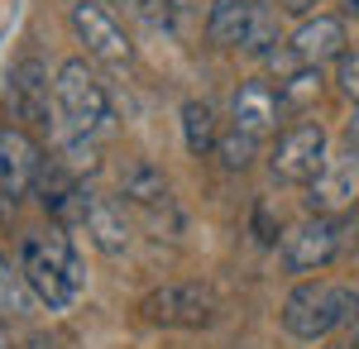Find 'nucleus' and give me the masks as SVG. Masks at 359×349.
Masks as SVG:
<instances>
[{
  "label": "nucleus",
  "instance_id": "nucleus-1",
  "mask_svg": "<svg viewBox=\"0 0 359 349\" xmlns=\"http://www.w3.org/2000/svg\"><path fill=\"white\" fill-rule=\"evenodd\" d=\"M20 273H25L29 292L39 296L48 311H67L86 287L82 259L67 240L62 225H48V230H34L20 240Z\"/></svg>",
  "mask_w": 359,
  "mask_h": 349
},
{
  "label": "nucleus",
  "instance_id": "nucleus-2",
  "mask_svg": "<svg viewBox=\"0 0 359 349\" xmlns=\"http://www.w3.org/2000/svg\"><path fill=\"white\" fill-rule=\"evenodd\" d=\"M359 311V292L345 287V282H326V278H311V282H297L287 301H283V330L297 335L306 345L326 340L331 330L350 325V316Z\"/></svg>",
  "mask_w": 359,
  "mask_h": 349
},
{
  "label": "nucleus",
  "instance_id": "nucleus-3",
  "mask_svg": "<svg viewBox=\"0 0 359 349\" xmlns=\"http://www.w3.org/2000/svg\"><path fill=\"white\" fill-rule=\"evenodd\" d=\"M53 81H57V115H62L72 130H82V135H91V139H101L111 130L115 110H111V96H106V81L96 77L82 57H67V62L57 67Z\"/></svg>",
  "mask_w": 359,
  "mask_h": 349
},
{
  "label": "nucleus",
  "instance_id": "nucleus-4",
  "mask_svg": "<svg viewBox=\"0 0 359 349\" xmlns=\"http://www.w3.org/2000/svg\"><path fill=\"white\" fill-rule=\"evenodd\" d=\"M144 321L163 325V330H206L216 321V292L201 287V282H163L139 301Z\"/></svg>",
  "mask_w": 359,
  "mask_h": 349
},
{
  "label": "nucleus",
  "instance_id": "nucleus-5",
  "mask_svg": "<svg viewBox=\"0 0 359 349\" xmlns=\"http://www.w3.org/2000/svg\"><path fill=\"white\" fill-rule=\"evenodd\" d=\"M10 115L25 120L34 130H53L57 120V81H48V67L39 57H20L10 67V86H5Z\"/></svg>",
  "mask_w": 359,
  "mask_h": 349
},
{
  "label": "nucleus",
  "instance_id": "nucleus-6",
  "mask_svg": "<svg viewBox=\"0 0 359 349\" xmlns=\"http://www.w3.org/2000/svg\"><path fill=\"white\" fill-rule=\"evenodd\" d=\"M43 167V149L20 125H0V215L25 201Z\"/></svg>",
  "mask_w": 359,
  "mask_h": 349
},
{
  "label": "nucleus",
  "instance_id": "nucleus-7",
  "mask_svg": "<svg viewBox=\"0 0 359 349\" xmlns=\"http://www.w3.org/2000/svg\"><path fill=\"white\" fill-rule=\"evenodd\" d=\"M67 20H72L77 43H86V53L96 57V62H106V67H125V62L135 57L125 25L115 20L106 5H96V0H77V5L67 10Z\"/></svg>",
  "mask_w": 359,
  "mask_h": 349
},
{
  "label": "nucleus",
  "instance_id": "nucleus-8",
  "mask_svg": "<svg viewBox=\"0 0 359 349\" xmlns=\"http://www.w3.org/2000/svg\"><path fill=\"white\" fill-rule=\"evenodd\" d=\"M278 182H292V187H306L321 167H326V130L321 125H292V130H283L273 144V158H269Z\"/></svg>",
  "mask_w": 359,
  "mask_h": 349
},
{
  "label": "nucleus",
  "instance_id": "nucleus-9",
  "mask_svg": "<svg viewBox=\"0 0 359 349\" xmlns=\"http://www.w3.org/2000/svg\"><path fill=\"white\" fill-rule=\"evenodd\" d=\"M359 206V153L345 149L306 182V215H345Z\"/></svg>",
  "mask_w": 359,
  "mask_h": 349
},
{
  "label": "nucleus",
  "instance_id": "nucleus-10",
  "mask_svg": "<svg viewBox=\"0 0 359 349\" xmlns=\"http://www.w3.org/2000/svg\"><path fill=\"white\" fill-rule=\"evenodd\" d=\"M335 259H340V244H335L331 215H306L302 225H292L283 235V268L287 273H321Z\"/></svg>",
  "mask_w": 359,
  "mask_h": 349
},
{
  "label": "nucleus",
  "instance_id": "nucleus-11",
  "mask_svg": "<svg viewBox=\"0 0 359 349\" xmlns=\"http://www.w3.org/2000/svg\"><path fill=\"white\" fill-rule=\"evenodd\" d=\"M39 201H43V211L53 215V225H82L86 220V187L82 177L67 167L62 158H43V167H39Z\"/></svg>",
  "mask_w": 359,
  "mask_h": 349
},
{
  "label": "nucleus",
  "instance_id": "nucleus-12",
  "mask_svg": "<svg viewBox=\"0 0 359 349\" xmlns=\"http://www.w3.org/2000/svg\"><path fill=\"white\" fill-rule=\"evenodd\" d=\"M292 48H297V57H302L306 67H321V62H340V57L350 53L345 43V20L340 15H311V20H302L297 25V34L287 39Z\"/></svg>",
  "mask_w": 359,
  "mask_h": 349
},
{
  "label": "nucleus",
  "instance_id": "nucleus-13",
  "mask_svg": "<svg viewBox=\"0 0 359 349\" xmlns=\"http://www.w3.org/2000/svg\"><path fill=\"white\" fill-rule=\"evenodd\" d=\"M82 230L91 235V244L101 249V254H111V259H120L125 249H130V220H125V206L120 201H111V196H101V191H86V220Z\"/></svg>",
  "mask_w": 359,
  "mask_h": 349
},
{
  "label": "nucleus",
  "instance_id": "nucleus-14",
  "mask_svg": "<svg viewBox=\"0 0 359 349\" xmlns=\"http://www.w3.org/2000/svg\"><path fill=\"white\" fill-rule=\"evenodd\" d=\"M278 110H283V101H278V91L269 86V81H245L240 91H235V101H230V115H235V130H245V135L264 139L269 130L278 125Z\"/></svg>",
  "mask_w": 359,
  "mask_h": 349
},
{
  "label": "nucleus",
  "instance_id": "nucleus-15",
  "mask_svg": "<svg viewBox=\"0 0 359 349\" xmlns=\"http://www.w3.org/2000/svg\"><path fill=\"white\" fill-rule=\"evenodd\" d=\"M120 191H125V201H135L144 211H158L168 206V177L158 163L149 158H130L125 163V172H120Z\"/></svg>",
  "mask_w": 359,
  "mask_h": 349
},
{
  "label": "nucleus",
  "instance_id": "nucleus-16",
  "mask_svg": "<svg viewBox=\"0 0 359 349\" xmlns=\"http://www.w3.org/2000/svg\"><path fill=\"white\" fill-rule=\"evenodd\" d=\"M48 135H53V158H62L77 177H91V172L101 167V149H96V139L82 135V130H72L62 115L53 120V130H48Z\"/></svg>",
  "mask_w": 359,
  "mask_h": 349
},
{
  "label": "nucleus",
  "instance_id": "nucleus-17",
  "mask_svg": "<svg viewBox=\"0 0 359 349\" xmlns=\"http://www.w3.org/2000/svg\"><path fill=\"white\" fill-rule=\"evenodd\" d=\"M249 15H254L249 0H211L206 39L221 43V48H240V39H245V29H249Z\"/></svg>",
  "mask_w": 359,
  "mask_h": 349
},
{
  "label": "nucleus",
  "instance_id": "nucleus-18",
  "mask_svg": "<svg viewBox=\"0 0 359 349\" xmlns=\"http://www.w3.org/2000/svg\"><path fill=\"white\" fill-rule=\"evenodd\" d=\"M182 144H187V153H192V158L211 153V149L221 144L216 106H211V101H187V106H182Z\"/></svg>",
  "mask_w": 359,
  "mask_h": 349
},
{
  "label": "nucleus",
  "instance_id": "nucleus-19",
  "mask_svg": "<svg viewBox=\"0 0 359 349\" xmlns=\"http://www.w3.org/2000/svg\"><path fill=\"white\" fill-rule=\"evenodd\" d=\"M34 301H39V296L29 292L25 273L10 268V264L0 259V316H5V321H20V316H29V311H34Z\"/></svg>",
  "mask_w": 359,
  "mask_h": 349
},
{
  "label": "nucleus",
  "instance_id": "nucleus-20",
  "mask_svg": "<svg viewBox=\"0 0 359 349\" xmlns=\"http://www.w3.org/2000/svg\"><path fill=\"white\" fill-rule=\"evenodd\" d=\"M278 101H283V110H292V115L311 110L321 101V67H302L297 77H287L278 86Z\"/></svg>",
  "mask_w": 359,
  "mask_h": 349
},
{
  "label": "nucleus",
  "instance_id": "nucleus-21",
  "mask_svg": "<svg viewBox=\"0 0 359 349\" xmlns=\"http://www.w3.org/2000/svg\"><path fill=\"white\" fill-rule=\"evenodd\" d=\"M154 20H158L172 39H192L196 20H201V5H196V0H154Z\"/></svg>",
  "mask_w": 359,
  "mask_h": 349
},
{
  "label": "nucleus",
  "instance_id": "nucleus-22",
  "mask_svg": "<svg viewBox=\"0 0 359 349\" xmlns=\"http://www.w3.org/2000/svg\"><path fill=\"white\" fill-rule=\"evenodd\" d=\"M278 43H283V39H278V15H273V10H264V5H254L249 29H245V39H240V53L264 57L269 48H278Z\"/></svg>",
  "mask_w": 359,
  "mask_h": 349
},
{
  "label": "nucleus",
  "instance_id": "nucleus-23",
  "mask_svg": "<svg viewBox=\"0 0 359 349\" xmlns=\"http://www.w3.org/2000/svg\"><path fill=\"white\" fill-rule=\"evenodd\" d=\"M216 153H221V163L230 167V172H245L249 163L259 158V139H254V135H245V130H235V125H230V130L221 135V144H216Z\"/></svg>",
  "mask_w": 359,
  "mask_h": 349
},
{
  "label": "nucleus",
  "instance_id": "nucleus-24",
  "mask_svg": "<svg viewBox=\"0 0 359 349\" xmlns=\"http://www.w3.org/2000/svg\"><path fill=\"white\" fill-rule=\"evenodd\" d=\"M264 67H269V72L278 77V86H283L287 77H297L306 62L297 57V48H292V43H278V48H269V53H264Z\"/></svg>",
  "mask_w": 359,
  "mask_h": 349
},
{
  "label": "nucleus",
  "instance_id": "nucleus-25",
  "mask_svg": "<svg viewBox=\"0 0 359 349\" xmlns=\"http://www.w3.org/2000/svg\"><path fill=\"white\" fill-rule=\"evenodd\" d=\"M335 244H340V259L359 254V211L335 215Z\"/></svg>",
  "mask_w": 359,
  "mask_h": 349
},
{
  "label": "nucleus",
  "instance_id": "nucleus-26",
  "mask_svg": "<svg viewBox=\"0 0 359 349\" xmlns=\"http://www.w3.org/2000/svg\"><path fill=\"white\" fill-rule=\"evenodd\" d=\"M335 81H340V96L359 106V48L340 57V77H335Z\"/></svg>",
  "mask_w": 359,
  "mask_h": 349
},
{
  "label": "nucleus",
  "instance_id": "nucleus-27",
  "mask_svg": "<svg viewBox=\"0 0 359 349\" xmlns=\"http://www.w3.org/2000/svg\"><path fill=\"white\" fill-rule=\"evenodd\" d=\"M316 5H321V0H283V10H287V15H306V20H311V10H316Z\"/></svg>",
  "mask_w": 359,
  "mask_h": 349
},
{
  "label": "nucleus",
  "instance_id": "nucleus-28",
  "mask_svg": "<svg viewBox=\"0 0 359 349\" xmlns=\"http://www.w3.org/2000/svg\"><path fill=\"white\" fill-rule=\"evenodd\" d=\"M25 349H57V340H48L43 330H34V335L25 340Z\"/></svg>",
  "mask_w": 359,
  "mask_h": 349
},
{
  "label": "nucleus",
  "instance_id": "nucleus-29",
  "mask_svg": "<svg viewBox=\"0 0 359 349\" xmlns=\"http://www.w3.org/2000/svg\"><path fill=\"white\" fill-rule=\"evenodd\" d=\"M345 135H350V149H355V153H359V115H355V120H350V130H345Z\"/></svg>",
  "mask_w": 359,
  "mask_h": 349
},
{
  "label": "nucleus",
  "instance_id": "nucleus-30",
  "mask_svg": "<svg viewBox=\"0 0 359 349\" xmlns=\"http://www.w3.org/2000/svg\"><path fill=\"white\" fill-rule=\"evenodd\" d=\"M350 349H359V311L350 316Z\"/></svg>",
  "mask_w": 359,
  "mask_h": 349
},
{
  "label": "nucleus",
  "instance_id": "nucleus-31",
  "mask_svg": "<svg viewBox=\"0 0 359 349\" xmlns=\"http://www.w3.org/2000/svg\"><path fill=\"white\" fill-rule=\"evenodd\" d=\"M340 15H359V0H340Z\"/></svg>",
  "mask_w": 359,
  "mask_h": 349
},
{
  "label": "nucleus",
  "instance_id": "nucleus-32",
  "mask_svg": "<svg viewBox=\"0 0 359 349\" xmlns=\"http://www.w3.org/2000/svg\"><path fill=\"white\" fill-rule=\"evenodd\" d=\"M0 349H15V345H10V335H5V330H0Z\"/></svg>",
  "mask_w": 359,
  "mask_h": 349
},
{
  "label": "nucleus",
  "instance_id": "nucleus-33",
  "mask_svg": "<svg viewBox=\"0 0 359 349\" xmlns=\"http://www.w3.org/2000/svg\"><path fill=\"white\" fill-rule=\"evenodd\" d=\"M340 349H350V345H340Z\"/></svg>",
  "mask_w": 359,
  "mask_h": 349
}]
</instances>
